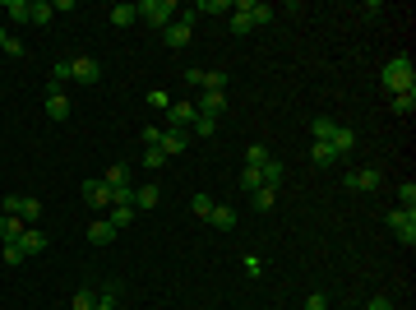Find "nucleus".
Returning a JSON list of instances; mask_svg holds the SVG:
<instances>
[{
	"label": "nucleus",
	"mask_w": 416,
	"mask_h": 310,
	"mask_svg": "<svg viewBox=\"0 0 416 310\" xmlns=\"http://www.w3.org/2000/svg\"><path fill=\"white\" fill-rule=\"evenodd\" d=\"M116 204H134V185H116L112 190V209Z\"/></svg>",
	"instance_id": "nucleus-38"
},
{
	"label": "nucleus",
	"mask_w": 416,
	"mask_h": 310,
	"mask_svg": "<svg viewBox=\"0 0 416 310\" xmlns=\"http://www.w3.org/2000/svg\"><path fill=\"white\" fill-rule=\"evenodd\" d=\"M134 10H139V19L148 28H171L176 23V0H139Z\"/></svg>",
	"instance_id": "nucleus-3"
},
{
	"label": "nucleus",
	"mask_w": 416,
	"mask_h": 310,
	"mask_svg": "<svg viewBox=\"0 0 416 310\" xmlns=\"http://www.w3.org/2000/svg\"><path fill=\"white\" fill-rule=\"evenodd\" d=\"M162 144V125H144V148H157Z\"/></svg>",
	"instance_id": "nucleus-39"
},
{
	"label": "nucleus",
	"mask_w": 416,
	"mask_h": 310,
	"mask_svg": "<svg viewBox=\"0 0 416 310\" xmlns=\"http://www.w3.org/2000/svg\"><path fill=\"white\" fill-rule=\"evenodd\" d=\"M5 56H14V60H19V56H28V47H23L19 38H10V42H5Z\"/></svg>",
	"instance_id": "nucleus-43"
},
{
	"label": "nucleus",
	"mask_w": 416,
	"mask_h": 310,
	"mask_svg": "<svg viewBox=\"0 0 416 310\" xmlns=\"http://www.w3.org/2000/svg\"><path fill=\"white\" fill-rule=\"evenodd\" d=\"M310 162H315V167H328V162H338V153H333V144H324V139H315V148H310Z\"/></svg>",
	"instance_id": "nucleus-23"
},
{
	"label": "nucleus",
	"mask_w": 416,
	"mask_h": 310,
	"mask_svg": "<svg viewBox=\"0 0 416 310\" xmlns=\"http://www.w3.org/2000/svg\"><path fill=\"white\" fill-rule=\"evenodd\" d=\"M47 246H51V236H47V232H38V227H23V236H19V250H23V255H42Z\"/></svg>",
	"instance_id": "nucleus-14"
},
{
	"label": "nucleus",
	"mask_w": 416,
	"mask_h": 310,
	"mask_svg": "<svg viewBox=\"0 0 416 310\" xmlns=\"http://www.w3.org/2000/svg\"><path fill=\"white\" fill-rule=\"evenodd\" d=\"M0 14H5V19H14V23H33V0H5V5H0Z\"/></svg>",
	"instance_id": "nucleus-16"
},
{
	"label": "nucleus",
	"mask_w": 416,
	"mask_h": 310,
	"mask_svg": "<svg viewBox=\"0 0 416 310\" xmlns=\"http://www.w3.org/2000/svg\"><path fill=\"white\" fill-rule=\"evenodd\" d=\"M0 214H19L23 222H33V227H38V218H42V199H28V194H10V199H0Z\"/></svg>",
	"instance_id": "nucleus-5"
},
{
	"label": "nucleus",
	"mask_w": 416,
	"mask_h": 310,
	"mask_svg": "<svg viewBox=\"0 0 416 310\" xmlns=\"http://www.w3.org/2000/svg\"><path fill=\"white\" fill-rule=\"evenodd\" d=\"M5 42H10V33H5V28H0V51H5Z\"/></svg>",
	"instance_id": "nucleus-47"
},
{
	"label": "nucleus",
	"mask_w": 416,
	"mask_h": 310,
	"mask_svg": "<svg viewBox=\"0 0 416 310\" xmlns=\"http://www.w3.org/2000/svg\"><path fill=\"white\" fill-rule=\"evenodd\" d=\"M134 19H139V10H134V5H112V23H116V28H130Z\"/></svg>",
	"instance_id": "nucleus-25"
},
{
	"label": "nucleus",
	"mask_w": 416,
	"mask_h": 310,
	"mask_svg": "<svg viewBox=\"0 0 416 310\" xmlns=\"http://www.w3.org/2000/svg\"><path fill=\"white\" fill-rule=\"evenodd\" d=\"M47 116H51V120H70V97H65V83H51V88H47Z\"/></svg>",
	"instance_id": "nucleus-8"
},
{
	"label": "nucleus",
	"mask_w": 416,
	"mask_h": 310,
	"mask_svg": "<svg viewBox=\"0 0 416 310\" xmlns=\"http://www.w3.org/2000/svg\"><path fill=\"white\" fill-rule=\"evenodd\" d=\"M51 19H56V5H47V0H33V23L42 28V23H51Z\"/></svg>",
	"instance_id": "nucleus-29"
},
{
	"label": "nucleus",
	"mask_w": 416,
	"mask_h": 310,
	"mask_svg": "<svg viewBox=\"0 0 416 310\" xmlns=\"http://www.w3.org/2000/svg\"><path fill=\"white\" fill-rule=\"evenodd\" d=\"M305 310H328V296H324V292H310V296H305Z\"/></svg>",
	"instance_id": "nucleus-42"
},
{
	"label": "nucleus",
	"mask_w": 416,
	"mask_h": 310,
	"mask_svg": "<svg viewBox=\"0 0 416 310\" xmlns=\"http://www.w3.org/2000/svg\"><path fill=\"white\" fill-rule=\"evenodd\" d=\"M194 14H231V0H199Z\"/></svg>",
	"instance_id": "nucleus-27"
},
{
	"label": "nucleus",
	"mask_w": 416,
	"mask_h": 310,
	"mask_svg": "<svg viewBox=\"0 0 416 310\" xmlns=\"http://www.w3.org/2000/svg\"><path fill=\"white\" fill-rule=\"evenodd\" d=\"M157 204H162V190H157V185H134V209H157Z\"/></svg>",
	"instance_id": "nucleus-17"
},
{
	"label": "nucleus",
	"mask_w": 416,
	"mask_h": 310,
	"mask_svg": "<svg viewBox=\"0 0 416 310\" xmlns=\"http://www.w3.org/2000/svg\"><path fill=\"white\" fill-rule=\"evenodd\" d=\"M333 125H338V120H328V116H315V120H310L315 139H324V144H328V135H333Z\"/></svg>",
	"instance_id": "nucleus-32"
},
{
	"label": "nucleus",
	"mask_w": 416,
	"mask_h": 310,
	"mask_svg": "<svg viewBox=\"0 0 416 310\" xmlns=\"http://www.w3.org/2000/svg\"><path fill=\"white\" fill-rule=\"evenodd\" d=\"M102 185H107V190H116V185H130V167H125V162H112V167H107V176H102Z\"/></svg>",
	"instance_id": "nucleus-20"
},
{
	"label": "nucleus",
	"mask_w": 416,
	"mask_h": 310,
	"mask_svg": "<svg viewBox=\"0 0 416 310\" xmlns=\"http://www.w3.org/2000/svg\"><path fill=\"white\" fill-rule=\"evenodd\" d=\"M83 204L88 209H112V190L102 181H83Z\"/></svg>",
	"instance_id": "nucleus-12"
},
{
	"label": "nucleus",
	"mask_w": 416,
	"mask_h": 310,
	"mask_svg": "<svg viewBox=\"0 0 416 310\" xmlns=\"http://www.w3.org/2000/svg\"><path fill=\"white\" fill-rule=\"evenodd\" d=\"M144 167H148V172L167 167V153H162V148H144Z\"/></svg>",
	"instance_id": "nucleus-35"
},
{
	"label": "nucleus",
	"mask_w": 416,
	"mask_h": 310,
	"mask_svg": "<svg viewBox=\"0 0 416 310\" xmlns=\"http://www.w3.org/2000/svg\"><path fill=\"white\" fill-rule=\"evenodd\" d=\"M328 144H333V153H338V162H342V157L356 153V130H352V125H333Z\"/></svg>",
	"instance_id": "nucleus-9"
},
{
	"label": "nucleus",
	"mask_w": 416,
	"mask_h": 310,
	"mask_svg": "<svg viewBox=\"0 0 416 310\" xmlns=\"http://www.w3.org/2000/svg\"><path fill=\"white\" fill-rule=\"evenodd\" d=\"M389 107H393V116H412L416 112V88L412 93H393L389 97Z\"/></svg>",
	"instance_id": "nucleus-22"
},
{
	"label": "nucleus",
	"mask_w": 416,
	"mask_h": 310,
	"mask_svg": "<svg viewBox=\"0 0 416 310\" xmlns=\"http://www.w3.org/2000/svg\"><path fill=\"white\" fill-rule=\"evenodd\" d=\"M259 176H264V185H273V190H278V185H283V176H287V167H283V162H273V157H268L264 167H259Z\"/></svg>",
	"instance_id": "nucleus-24"
},
{
	"label": "nucleus",
	"mask_w": 416,
	"mask_h": 310,
	"mask_svg": "<svg viewBox=\"0 0 416 310\" xmlns=\"http://www.w3.org/2000/svg\"><path fill=\"white\" fill-rule=\"evenodd\" d=\"M379 83L389 88V97H393V93H412V88H416V65H412V56L384 60V70H379Z\"/></svg>",
	"instance_id": "nucleus-2"
},
{
	"label": "nucleus",
	"mask_w": 416,
	"mask_h": 310,
	"mask_svg": "<svg viewBox=\"0 0 416 310\" xmlns=\"http://www.w3.org/2000/svg\"><path fill=\"white\" fill-rule=\"evenodd\" d=\"M185 83L190 88H204V70H185Z\"/></svg>",
	"instance_id": "nucleus-45"
},
{
	"label": "nucleus",
	"mask_w": 416,
	"mask_h": 310,
	"mask_svg": "<svg viewBox=\"0 0 416 310\" xmlns=\"http://www.w3.org/2000/svg\"><path fill=\"white\" fill-rule=\"evenodd\" d=\"M259 185H264V176H259V167H246V172H241V190H246V194H255Z\"/></svg>",
	"instance_id": "nucleus-31"
},
{
	"label": "nucleus",
	"mask_w": 416,
	"mask_h": 310,
	"mask_svg": "<svg viewBox=\"0 0 416 310\" xmlns=\"http://www.w3.org/2000/svg\"><path fill=\"white\" fill-rule=\"evenodd\" d=\"M93 306H97V292H93V287L75 292V310H93Z\"/></svg>",
	"instance_id": "nucleus-36"
},
{
	"label": "nucleus",
	"mask_w": 416,
	"mask_h": 310,
	"mask_svg": "<svg viewBox=\"0 0 416 310\" xmlns=\"http://www.w3.org/2000/svg\"><path fill=\"white\" fill-rule=\"evenodd\" d=\"M379 181H384V176H379L375 167H356V172H347V181H342V185H347L352 194H375Z\"/></svg>",
	"instance_id": "nucleus-7"
},
{
	"label": "nucleus",
	"mask_w": 416,
	"mask_h": 310,
	"mask_svg": "<svg viewBox=\"0 0 416 310\" xmlns=\"http://www.w3.org/2000/svg\"><path fill=\"white\" fill-rule=\"evenodd\" d=\"M365 310H393V301H389V296H375V301H370Z\"/></svg>",
	"instance_id": "nucleus-46"
},
{
	"label": "nucleus",
	"mask_w": 416,
	"mask_h": 310,
	"mask_svg": "<svg viewBox=\"0 0 416 310\" xmlns=\"http://www.w3.org/2000/svg\"><path fill=\"white\" fill-rule=\"evenodd\" d=\"M204 88L208 93H227V75L222 70H204Z\"/></svg>",
	"instance_id": "nucleus-28"
},
{
	"label": "nucleus",
	"mask_w": 416,
	"mask_h": 310,
	"mask_svg": "<svg viewBox=\"0 0 416 310\" xmlns=\"http://www.w3.org/2000/svg\"><path fill=\"white\" fill-rule=\"evenodd\" d=\"M241 264H246V273H250V278H259V273H264V264H259V255H246Z\"/></svg>",
	"instance_id": "nucleus-44"
},
{
	"label": "nucleus",
	"mask_w": 416,
	"mask_h": 310,
	"mask_svg": "<svg viewBox=\"0 0 416 310\" xmlns=\"http://www.w3.org/2000/svg\"><path fill=\"white\" fill-rule=\"evenodd\" d=\"M194 19H199V14H194V10H185L181 19L171 23V28H162V42H167L171 51H181V47H190V38H194Z\"/></svg>",
	"instance_id": "nucleus-4"
},
{
	"label": "nucleus",
	"mask_w": 416,
	"mask_h": 310,
	"mask_svg": "<svg viewBox=\"0 0 416 310\" xmlns=\"http://www.w3.org/2000/svg\"><path fill=\"white\" fill-rule=\"evenodd\" d=\"M157 148L167 153V162L171 157H181L185 153V130H167V125H162V144H157Z\"/></svg>",
	"instance_id": "nucleus-15"
},
{
	"label": "nucleus",
	"mask_w": 416,
	"mask_h": 310,
	"mask_svg": "<svg viewBox=\"0 0 416 310\" xmlns=\"http://www.w3.org/2000/svg\"><path fill=\"white\" fill-rule=\"evenodd\" d=\"M148 102H153V107H162V112H167V107H171L167 88H148Z\"/></svg>",
	"instance_id": "nucleus-41"
},
{
	"label": "nucleus",
	"mask_w": 416,
	"mask_h": 310,
	"mask_svg": "<svg viewBox=\"0 0 416 310\" xmlns=\"http://www.w3.org/2000/svg\"><path fill=\"white\" fill-rule=\"evenodd\" d=\"M208 222H213L218 232H231V227H236V209H231V204H213V214H208Z\"/></svg>",
	"instance_id": "nucleus-18"
},
{
	"label": "nucleus",
	"mask_w": 416,
	"mask_h": 310,
	"mask_svg": "<svg viewBox=\"0 0 416 310\" xmlns=\"http://www.w3.org/2000/svg\"><path fill=\"white\" fill-rule=\"evenodd\" d=\"M23 259H28V255H23L19 246H5V264H10V269H19Z\"/></svg>",
	"instance_id": "nucleus-40"
},
{
	"label": "nucleus",
	"mask_w": 416,
	"mask_h": 310,
	"mask_svg": "<svg viewBox=\"0 0 416 310\" xmlns=\"http://www.w3.org/2000/svg\"><path fill=\"white\" fill-rule=\"evenodd\" d=\"M250 204H255V214H268V209L278 204V190H273V185H259V190L250 194Z\"/></svg>",
	"instance_id": "nucleus-21"
},
{
	"label": "nucleus",
	"mask_w": 416,
	"mask_h": 310,
	"mask_svg": "<svg viewBox=\"0 0 416 310\" xmlns=\"http://www.w3.org/2000/svg\"><path fill=\"white\" fill-rule=\"evenodd\" d=\"M194 135L213 139V135H218V120H213V116H194Z\"/></svg>",
	"instance_id": "nucleus-33"
},
{
	"label": "nucleus",
	"mask_w": 416,
	"mask_h": 310,
	"mask_svg": "<svg viewBox=\"0 0 416 310\" xmlns=\"http://www.w3.org/2000/svg\"><path fill=\"white\" fill-rule=\"evenodd\" d=\"M190 209H194L199 218H208V214H213V194H194V199H190Z\"/></svg>",
	"instance_id": "nucleus-37"
},
{
	"label": "nucleus",
	"mask_w": 416,
	"mask_h": 310,
	"mask_svg": "<svg viewBox=\"0 0 416 310\" xmlns=\"http://www.w3.org/2000/svg\"><path fill=\"white\" fill-rule=\"evenodd\" d=\"M194 112H199V116H213V120H218L222 112H227V93H208V88H204V93H199V102H194Z\"/></svg>",
	"instance_id": "nucleus-11"
},
{
	"label": "nucleus",
	"mask_w": 416,
	"mask_h": 310,
	"mask_svg": "<svg viewBox=\"0 0 416 310\" xmlns=\"http://www.w3.org/2000/svg\"><path fill=\"white\" fill-rule=\"evenodd\" d=\"M88 241H93V246H112V241H116V227L107 222V218H97L93 227H88Z\"/></svg>",
	"instance_id": "nucleus-19"
},
{
	"label": "nucleus",
	"mask_w": 416,
	"mask_h": 310,
	"mask_svg": "<svg viewBox=\"0 0 416 310\" xmlns=\"http://www.w3.org/2000/svg\"><path fill=\"white\" fill-rule=\"evenodd\" d=\"M264 162H268V148L264 144H250L246 148V167H264Z\"/></svg>",
	"instance_id": "nucleus-34"
},
{
	"label": "nucleus",
	"mask_w": 416,
	"mask_h": 310,
	"mask_svg": "<svg viewBox=\"0 0 416 310\" xmlns=\"http://www.w3.org/2000/svg\"><path fill=\"white\" fill-rule=\"evenodd\" d=\"M97 83L102 79V65H97V56H75V60H56L51 65V83Z\"/></svg>",
	"instance_id": "nucleus-1"
},
{
	"label": "nucleus",
	"mask_w": 416,
	"mask_h": 310,
	"mask_svg": "<svg viewBox=\"0 0 416 310\" xmlns=\"http://www.w3.org/2000/svg\"><path fill=\"white\" fill-rule=\"evenodd\" d=\"M130 222H134V204H116V209H112V227H116V232H125Z\"/></svg>",
	"instance_id": "nucleus-26"
},
{
	"label": "nucleus",
	"mask_w": 416,
	"mask_h": 310,
	"mask_svg": "<svg viewBox=\"0 0 416 310\" xmlns=\"http://www.w3.org/2000/svg\"><path fill=\"white\" fill-rule=\"evenodd\" d=\"M398 199H402L398 209H407V214H416V185H412V181H402V185H398Z\"/></svg>",
	"instance_id": "nucleus-30"
},
{
	"label": "nucleus",
	"mask_w": 416,
	"mask_h": 310,
	"mask_svg": "<svg viewBox=\"0 0 416 310\" xmlns=\"http://www.w3.org/2000/svg\"><path fill=\"white\" fill-rule=\"evenodd\" d=\"M389 232H393L398 241L412 250V246H416V214H407V209H393V214H389Z\"/></svg>",
	"instance_id": "nucleus-6"
},
{
	"label": "nucleus",
	"mask_w": 416,
	"mask_h": 310,
	"mask_svg": "<svg viewBox=\"0 0 416 310\" xmlns=\"http://www.w3.org/2000/svg\"><path fill=\"white\" fill-rule=\"evenodd\" d=\"M23 227H28V222H23L19 214H0V241H5V246H19Z\"/></svg>",
	"instance_id": "nucleus-13"
},
{
	"label": "nucleus",
	"mask_w": 416,
	"mask_h": 310,
	"mask_svg": "<svg viewBox=\"0 0 416 310\" xmlns=\"http://www.w3.org/2000/svg\"><path fill=\"white\" fill-rule=\"evenodd\" d=\"M194 102H171L167 107V130H185V125H194Z\"/></svg>",
	"instance_id": "nucleus-10"
}]
</instances>
